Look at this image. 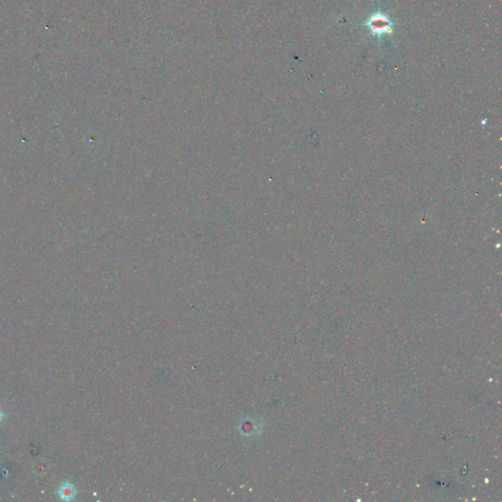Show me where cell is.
I'll return each mask as SVG.
<instances>
[{
	"mask_svg": "<svg viewBox=\"0 0 502 502\" xmlns=\"http://www.w3.org/2000/svg\"><path fill=\"white\" fill-rule=\"evenodd\" d=\"M57 495L61 500L71 501L75 499L77 495V489L75 485L70 482H64L57 490Z\"/></svg>",
	"mask_w": 502,
	"mask_h": 502,
	"instance_id": "1",
	"label": "cell"
},
{
	"mask_svg": "<svg viewBox=\"0 0 502 502\" xmlns=\"http://www.w3.org/2000/svg\"><path fill=\"white\" fill-rule=\"evenodd\" d=\"M389 26H390V23L383 16L382 17H380V16L373 17L370 22V28L375 34L385 33L386 31L389 30Z\"/></svg>",
	"mask_w": 502,
	"mask_h": 502,
	"instance_id": "2",
	"label": "cell"
},
{
	"mask_svg": "<svg viewBox=\"0 0 502 502\" xmlns=\"http://www.w3.org/2000/svg\"><path fill=\"white\" fill-rule=\"evenodd\" d=\"M4 416H5V415H4V413L1 411V409H0V422L2 421V419L4 418Z\"/></svg>",
	"mask_w": 502,
	"mask_h": 502,
	"instance_id": "3",
	"label": "cell"
}]
</instances>
